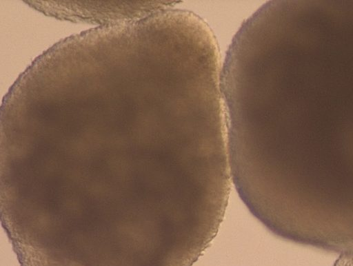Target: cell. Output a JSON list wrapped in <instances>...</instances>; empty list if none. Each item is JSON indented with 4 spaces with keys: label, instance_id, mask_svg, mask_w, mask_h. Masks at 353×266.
Masks as SVG:
<instances>
[{
    "label": "cell",
    "instance_id": "cell-1",
    "mask_svg": "<svg viewBox=\"0 0 353 266\" xmlns=\"http://www.w3.org/2000/svg\"><path fill=\"white\" fill-rule=\"evenodd\" d=\"M188 171L85 141L0 146V186L38 232L84 266H121L167 246Z\"/></svg>",
    "mask_w": 353,
    "mask_h": 266
},
{
    "label": "cell",
    "instance_id": "cell-2",
    "mask_svg": "<svg viewBox=\"0 0 353 266\" xmlns=\"http://www.w3.org/2000/svg\"><path fill=\"white\" fill-rule=\"evenodd\" d=\"M37 10L57 19L104 25L132 21L166 9L174 2L162 1H33Z\"/></svg>",
    "mask_w": 353,
    "mask_h": 266
}]
</instances>
